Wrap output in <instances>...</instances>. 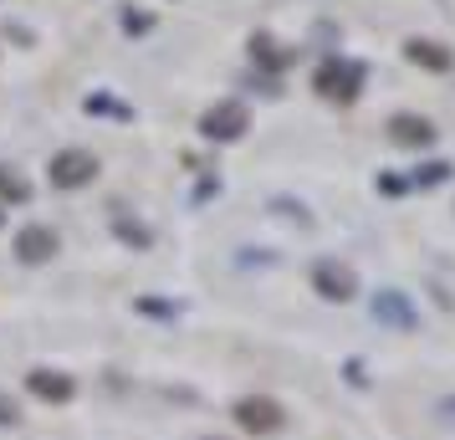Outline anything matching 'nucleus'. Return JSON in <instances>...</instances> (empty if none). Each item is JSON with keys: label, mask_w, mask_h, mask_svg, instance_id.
I'll list each match as a JSON object with an SVG mask.
<instances>
[{"label": "nucleus", "mask_w": 455, "mask_h": 440, "mask_svg": "<svg viewBox=\"0 0 455 440\" xmlns=\"http://www.w3.org/2000/svg\"><path fill=\"white\" fill-rule=\"evenodd\" d=\"M46 174H52V185H57V189H83V185H92L98 159H92L87 148H62V154H52Z\"/></svg>", "instance_id": "f03ea898"}, {"label": "nucleus", "mask_w": 455, "mask_h": 440, "mask_svg": "<svg viewBox=\"0 0 455 440\" xmlns=\"http://www.w3.org/2000/svg\"><path fill=\"white\" fill-rule=\"evenodd\" d=\"M389 139L404 148H425L435 144V124L430 118H419V113H394L389 118Z\"/></svg>", "instance_id": "39448f33"}, {"label": "nucleus", "mask_w": 455, "mask_h": 440, "mask_svg": "<svg viewBox=\"0 0 455 440\" xmlns=\"http://www.w3.org/2000/svg\"><path fill=\"white\" fill-rule=\"evenodd\" d=\"M52 252H57V231H46V226H26V231L16 236V256H21L26 267L52 261Z\"/></svg>", "instance_id": "0eeeda50"}, {"label": "nucleus", "mask_w": 455, "mask_h": 440, "mask_svg": "<svg viewBox=\"0 0 455 440\" xmlns=\"http://www.w3.org/2000/svg\"><path fill=\"white\" fill-rule=\"evenodd\" d=\"M246 103H235V98H226V103H215L200 113V133L205 139H215V144H230V139H241L246 133Z\"/></svg>", "instance_id": "7ed1b4c3"}, {"label": "nucleus", "mask_w": 455, "mask_h": 440, "mask_svg": "<svg viewBox=\"0 0 455 440\" xmlns=\"http://www.w3.org/2000/svg\"><path fill=\"white\" fill-rule=\"evenodd\" d=\"M118 236H124L128 246H148L154 236H148V226H133V220H118Z\"/></svg>", "instance_id": "2eb2a0df"}, {"label": "nucleus", "mask_w": 455, "mask_h": 440, "mask_svg": "<svg viewBox=\"0 0 455 440\" xmlns=\"http://www.w3.org/2000/svg\"><path fill=\"white\" fill-rule=\"evenodd\" d=\"M241 425H246V430H276V425H282V410H276L271 399H246V404H241Z\"/></svg>", "instance_id": "1a4fd4ad"}, {"label": "nucleus", "mask_w": 455, "mask_h": 440, "mask_svg": "<svg viewBox=\"0 0 455 440\" xmlns=\"http://www.w3.org/2000/svg\"><path fill=\"white\" fill-rule=\"evenodd\" d=\"M312 287L328 297V302H348V297L358 292V276H353V267H338V261H317V267H312Z\"/></svg>", "instance_id": "20e7f679"}, {"label": "nucleus", "mask_w": 455, "mask_h": 440, "mask_svg": "<svg viewBox=\"0 0 455 440\" xmlns=\"http://www.w3.org/2000/svg\"><path fill=\"white\" fill-rule=\"evenodd\" d=\"M0 220H5V215H0Z\"/></svg>", "instance_id": "a211bd4d"}, {"label": "nucleus", "mask_w": 455, "mask_h": 440, "mask_svg": "<svg viewBox=\"0 0 455 440\" xmlns=\"http://www.w3.org/2000/svg\"><path fill=\"white\" fill-rule=\"evenodd\" d=\"M373 317H389V323H399V328H410V323H414L404 292H379V297H373Z\"/></svg>", "instance_id": "9d476101"}, {"label": "nucleus", "mask_w": 455, "mask_h": 440, "mask_svg": "<svg viewBox=\"0 0 455 440\" xmlns=\"http://www.w3.org/2000/svg\"><path fill=\"white\" fill-rule=\"evenodd\" d=\"M5 42H21V46H31V42H36V36H31V31H26V26L5 21Z\"/></svg>", "instance_id": "dca6fc26"}, {"label": "nucleus", "mask_w": 455, "mask_h": 440, "mask_svg": "<svg viewBox=\"0 0 455 440\" xmlns=\"http://www.w3.org/2000/svg\"><path fill=\"white\" fill-rule=\"evenodd\" d=\"M440 180H451V164H445V159H435V164H419V169H414V185H440Z\"/></svg>", "instance_id": "4468645a"}, {"label": "nucleus", "mask_w": 455, "mask_h": 440, "mask_svg": "<svg viewBox=\"0 0 455 440\" xmlns=\"http://www.w3.org/2000/svg\"><path fill=\"white\" fill-rule=\"evenodd\" d=\"M363 87V62H348V57H328L317 67V92L323 98H338V103H353Z\"/></svg>", "instance_id": "f257e3e1"}, {"label": "nucleus", "mask_w": 455, "mask_h": 440, "mask_svg": "<svg viewBox=\"0 0 455 440\" xmlns=\"http://www.w3.org/2000/svg\"><path fill=\"white\" fill-rule=\"evenodd\" d=\"M251 62H261L267 67V77H276V72L291 62V52H282L271 31H251Z\"/></svg>", "instance_id": "6e6552de"}, {"label": "nucleus", "mask_w": 455, "mask_h": 440, "mask_svg": "<svg viewBox=\"0 0 455 440\" xmlns=\"http://www.w3.org/2000/svg\"><path fill=\"white\" fill-rule=\"evenodd\" d=\"M118 26H124L128 36H148V31H154V16H148V11H139V5H124Z\"/></svg>", "instance_id": "f8f14e48"}, {"label": "nucleus", "mask_w": 455, "mask_h": 440, "mask_svg": "<svg viewBox=\"0 0 455 440\" xmlns=\"http://www.w3.org/2000/svg\"><path fill=\"white\" fill-rule=\"evenodd\" d=\"M31 389H36V395H46V399H67V395H72V384H67V379H46V374L31 379Z\"/></svg>", "instance_id": "ddd939ff"}, {"label": "nucleus", "mask_w": 455, "mask_h": 440, "mask_svg": "<svg viewBox=\"0 0 455 440\" xmlns=\"http://www.w3.org/2000/svg\"><path fill=\"white\" fill-rule=\"evenodd\" d=\"M87 113H118V118H124L128 108H118V103H108V98H87Z\"/></svg>", "instance_id": "f3484780"}, {"label": "nucleus", "mask_w": 455, "mask_h": 440, "mask_svg": "<svg viewBox=\"0 0 455 440\" xmlns=\"http://www.w3.org/2000/svg\"><path fill=\"white\" fill-rule=\"evenodd\" d=\"M0 200H11V205H26L31 200V185L11 164H0Z\"/></svg>", "instance_id": "9b49d317"}, {"label": "nucleus", "mask_w": 455, "mask_h": 440, "mask_svg": "<svg viewBox=\"0 0 455 440\" xmlns=\"http://www.w3.org/2000/svg\"><path fill=\"white\" fill-rule=\"evenodd\" d=\"M404 57H410L414 67H425V72H451L455 67V52L430 42V36H410V42H404Z\"/></svg>", "instance_id": "423d86ee"}]
</instances>
